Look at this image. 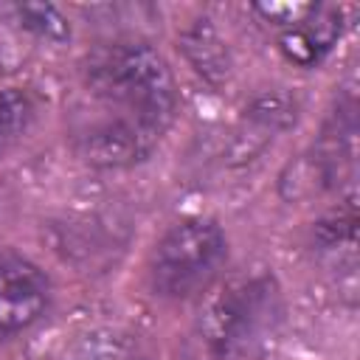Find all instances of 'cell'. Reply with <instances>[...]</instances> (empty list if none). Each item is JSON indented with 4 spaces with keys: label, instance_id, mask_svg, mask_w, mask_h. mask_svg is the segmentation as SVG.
<instances>
[{
    "label": "cell",
    "instance_id": "obj_5",
    "mask_svg": "<svg viewBox=\"0 0 360 360\" xmlns=\"http://www.w3.org/2000/svg\"><path fill=\"white\" fill-rule=\"evenodd\" d=\"M51 304V281L28 256L0 248V340L28 332Z\"/></svg>",
    "mask_w": 360,
    "mask_h": 360
},
{
    "label": "cell",
    "instance_id": "obj_2",
    "mask_svg": "<svg viewBox=\"0 0 360 360\" xmlns=\"http://www.w3.org/2000/svg\"><path fill=\"white\" fill-rule=\"evenodd\" d=\"M202 295L197 335L217 360L250 357L281 321V290L270 273H236Z\"/></svg>",
    "mask_w": 360,
    "mask_h": 360
},
{
    "label": "cell",
    "instance_id": "obj_3",
    "mask_svg": "<svg viewBox=\"0 0 360 360\" xmlns=\"http://www.w3.org/2000/svg\"><path fill=\"white\" fill-rule=\"evenodd\" d=\"M228 259V239L208 217L174 222L152 250L149 284L163 298H191L211 290Z\"/></svg>",
    "mask_w": 360,
    "mask_h": 360
},
{
    "label": "cell",
    "instance_id": "obj_4",
    "mask_svg": "<svg viewBox=\"0 0 360 360\" xmlns=\"http://www.w3.org/2000/svg\"><path fill=\"white\" fill-rule=\"evenodd\" d=\"M160 138L132 121H121L104 112L82 115L73 129V146L82 160L96 169H129L146 160Z\"/></svg>",
    "mask_w": 360,
    "mask_h": 360
},
{
    "label": "cell",
    "instance_id": "obj_11",
    "mask_svg": "<svg viewBox=\"0 0 360 360\" xmlns=\"http://www.w3.org/2000/svg\"><path fill=\"white\" fill-rule=\"evenodd\" d=\"M315 8V3H301V0H267V3H253V14L262 17V22L287 31L298 22H304L309 17V11Z\"/></svg>",
    "mask_w": 360,
    "mask_h": 360
},
{
    "label": "cell",
    "instance_id": "obj_6",
    "mask_svg": "<svg viewBox=\"0 0 360 360\" xmlns=\"http://www.w3.org/2000/svg\"><path fill=\"white\" fill-rule=\"evenodd\" d=\"M346 25V8L332 3H315L309 17L287 31H278V51L298 68H315L340 39Z\"/></svg>",
    "mask_w": 360,
    "mask_h": 360
},
{
    "label": "cell",
    "instance_id": "obj_7",
    "mask_svg": "<svg viewBox=\"0 0 360 360\" xmlns=\"http://www.w3.org/2000/svg\"><path fill=\"white\" fill-rule=\"evenodd\" d=\"M180 51H183L186 62L194 68V73L214 87H222L233 73L231 48L225 42V37L219 34V28L208 17H200L183 28Z\"/></svg>",
    "mask_w": 360,
    "mask_h": 360
},
{
    "label": "cell",
    "instance_id": "obj_10",
    "mask_svg": "<svg viewBox=\"0 0 360 360\" xmlns=\"http://www.w3.org/2000/svg\"><path fill=\"white\" fill-rule=\"evenodd\" d=\"M37 104L22 87H0V149L17 141L34 121Z\"/></svg>",
    "mask_w": 360,
    "mask_h": 360
},
{
    "label": "cell",
    "instance_id": "obj_1",
    "mask_svg": "<svg viewBox=\"0 0 360 360\" xmlns=\"http://www.w3.org/2000/svg\"><path fill=\"white\" fill-rule=\"evenodd\" d=\"M82 84L96 112L132 121L158 138L177 115V84L169 62L143 39H115L82 62Z\"/></svg>",
    "mask_w": 360,
    "mask_h": 360
},
{
    "label": "cell",
    "instance_id": "obj_9",
    "mask_svg": "<svg viewBox=\"0 0 360 360\" xmlns=\"http://www.w3.org/2000/svg\"><path fill=\"white\" fill-rule=\"evenodd\" d=\"M14 17L20 22V28H25L28 34H34L37 39H45V42H65L70 39V22L68 17L51 6V3H17L14 8Z\"/></svg>",
    "mask_w": 360,
    "mask_h": 360
},
{
    "label": "cell",
    "instance_id": "obj_8",
    "mask_svg": "<svg viewBox=\"0 0 360 360\" xmlns=\"http://www.w3.org/2000/svg\"><path fill=\"white\" fill-rule=\"evenodd\" d=\"M59 360H143L141 346L121 329H90L70 340Z\"/></svg>",
    "mask_w": 360,
    "mask_h": 360
}]
</instances>
